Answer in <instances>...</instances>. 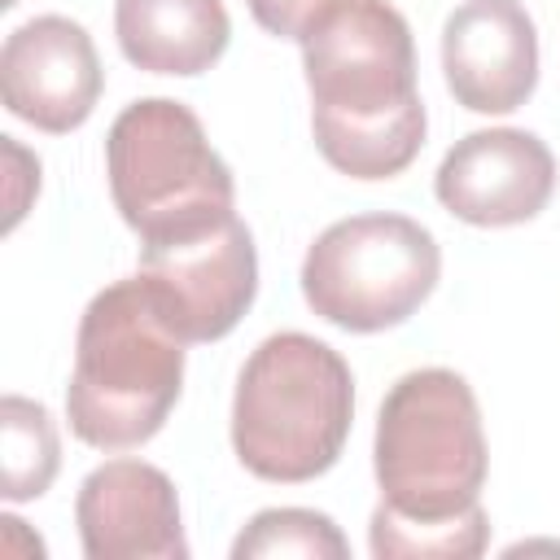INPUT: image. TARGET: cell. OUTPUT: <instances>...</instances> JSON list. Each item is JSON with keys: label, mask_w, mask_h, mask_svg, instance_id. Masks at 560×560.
<instances>
[{"label": "cell", "mask_w": 560, "mask_h": 560, "mask_svg": "<svg viewBox=\"0 0 560 560\" xmlns=\"http://www.w3.org/2000/svg\"><path fill=\"white\" fill-rule=\"evenodd\" d=\"M372 472L381 486L368 525L376 560H472L490 547L481 508L490 451L477 394L459 372L416 368L389 385Z\"/></svg>", "instance_id": "6da1fadb"}, {"label": "cell", "mask_w": 560, "mask_h": 560, "mask_svg": "<svg viewBox=\"0 0 560 560\" xmlns=\"http://www.w3.org/2000/svg\"><path fill=\"white\" fill-rule=\"evenodd\" d=\"M311 136L350 179H394L424 144L416 39L389 0H332L302 31Z\"/></svg>", "instance_id": "7a4b0ae2"}, {"label": "cell", "mask_w": 560, "mask_h": 560, "mask_svg": "<svg viewBox=\"0 0 560 560\" xmlns=\"http://www.w3.org/2000/svg\"><path fill=\"white\" fill-rule=\"evenodd\" d=\"M184 346L140 276L105 284L74 332L70 433L96 451H131L158 438L184 389Z\"/></svg>", "instance_id": "3957f363"}, {"label": "cell", "mask_w": 560, "mask_h": 560, "mask_svg": "<svg viewBox=\"0 0 560 560\" xmlns=\"http://www.w3.org/2000/svg\"><path fill=\"white\" fill-rule=\"evenodd\" d=\"M354 424L350 363L311 332H271L254 346L232 394V451L258 481L324 477Z\"/></svg>", "instance_id": "277c9868"}, {"label": "cell", "mask_w": 560, "mask_h": 560, "mask_svg": "<svg viewBox=\"0 0 560 560\" xmlns=\"http://www.w3.org/2000/svg\"><path fill=\"white\" fill-rule=\"evenodd\" d=\"M109 197L140 245L201 236L236 214V179L201 118L171 96L131 101L105 136Z\"/></svg>", "instance_id": "5b68a950"}, {"label": "cell", "mask_w": 560, "mask_h": 560, "mask_svg": "<svg viewBox=\"0 0 560 560\" xmlns=\"http://www.w3.org/2000/svg\"><path fill=\"white\" fill-rule=\"evenodd\" d=\"M442 276L433 232L407 214H350L328 223L302 258L306 306L346 332L407 324Z\"/></svg>", "instance_id": "8992f818"}, {"label": "cell", "mask_w": 560, "mask_h": 560, "mask_svg": "<svg viewBox=\"0 0 560 560\" xmlns=\"http://www.w3.org/2000/svg\"><path fill=\"white\" fill-rule=\"evenodd\" d=\"M136 276L149 284L166 324L188 346L219 341L245 319V311L258 298L254 232L245 228L241 214H232L228 223H219L201 236L140 245Z\"/></svg>", "instance_id": "52a82bcc"}, {"label": "cell", "mask_w": 560, "mask_h": 560, "mask_svg": "<svg viewBox=\"0 0 560 560\" xmlns=\"http://www.w3.org/2000/svg\"><path fill=\"white\" fill-rule=\"evenodd\" d=\"M105 92V70L83 22L39 13L4 35L0 96L4 109L48 136L83 127Z\"/></svg>", "instance_id": "ba28073f"}, {"label": "cell", "mask_w": 560, "mask_h": 560, "mask_svg": "<svg viewBox=\"0 0 560 560\" xmlns=\"http://www.w3.org/2000/svg\"><path fill=\"white\" fill-rule=\"evenodd\" d=\"M433 192L459 223L516 228L547 210L556 192V158L525 127H486L455 140L433 175Z\"/></svg>", "instance_id": "9c48e42d"}, {"label": "cell", "mask_w": 560, "mask_h": 560, "mask_svg": "<svg viewBox=\"0 0 560 560\" xmlns=\"http://www.w3.org/2000/svg\"><path fill=\"white\" fill-rule=\"evenodd\" d=\"M442 74L455 105L512 114L538 88V26L521 0H464L442 22Z\"/></svg>", "instance_id": "30bf717a"}, {"label": "cell", "mask_w": 560, "mask_h": 560, "mask_svg": "<svg viewBox=\"0 0 560 560\" xmlns=\"http://www.w3.org/2000/svg\"><path fill=\"white\" fill-rule=\"evenodd\" d=\"M88 560H188L175 481L144 459H105L74 494Z\"/></svg>", "instance_id": "8fae6325"}, {"label": "cell", "mask_w": 560, "mask_h": 560, "mask_svg": "<svg viewBox=\"0 0 560 560\" xmlns=\"http://www.w3.org/2000/svg\"><path fill=\"white\" fill-rule=\"evenodd\" d=\"M114 35L122 57L149 74H206L232 39L223 0H118Z\"/></svg>", "instance_id": "7c38bea8"}, {"label": "cell", "mask_w": 560, "mask_h": 560, "mask_svg": "<svg viewBox=\"0 0 560 560\" xmlns=\"http://www.w3.org/2000/svg\"><path fill=\"white\" fill-rule=\"evenodd\" d=\"M61 468V438L44 402L4 394L0 402V494L9 503L39 499Z\"/></svg>", "instance_id": "4fadbf2b"}, {"label": "cell", "mask_w": 560, "mask_h": 560, "mask_svg": "<svg viewBox=\"0 0 560 560\" xmlns=\"http://www.w3.org/2000/svg\"><path fill=\"white\" fill-rule=\"evenodd\" d=\"M276 556H302V560H346L350 542L332 525V516L315 508H267L258 512L232 542V560H276Z\"/></svg>", "instance_id": "5bb4252c"}, {"label": "cell", "mask_w": 560, "mask_h": 560, "mask_svg": "<svg viewBox=\"0 0 560 560\" xmlns=\"http://www.w3.org/2000/svg\"><path fill=\"white\" fill-rule=\"evenodd\" d=\"M332 0H245L249 18L276 39H302V31L328 9Z\"/></svg>", "instance_id": "9a60e30c"}, {"label": "cell", "mask_w": 560, "mask_h": 560, "mask_svg": "<svg viewBox=\"0 0 560 560\" xmlns=\"http://www.w3.org/2000/svg\"><path fill=\"white\" fill-rule=\"evenodd\" d=\"M18 179H26V184H39V162L31 158V162H26V171H13V184H18ZM22 214H26V192H13V197H9V219H4V232H13Z\"/></svg>", "instance_id": "2e32d148"}, {"label": "cell", "mask_w": 560, "mask_h": 560, "mask_svg": "<svg viewBox=\"0 0 560 560\" xmlns=\"http://www.w3.org/2000/svg\"><path fill=\"white\" fill-rule=\"evenodd\" d=\"M0 4H4V9H13V4H18V0H0Z\"/></svg>", "instance_id": "e0dca14e"}]
</instances>
